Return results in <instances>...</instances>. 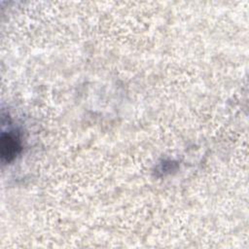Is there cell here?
<instances>
[{"mask_svg":"<svg viewBox=\"0 0 249 249\" xmlns=\"http://www.w3.org/2000/svg\"><path fill=\"white\" fill-rule=\"evenodd\" d=\"M20 150L18 138L13 133H4L1 138V155L2 160L10 162L15 159Z\"/></svg>","mask_w":249,"mask_h":249,"instance_id":"1","label":"cell"}]
</instances>
